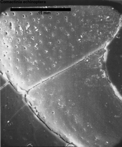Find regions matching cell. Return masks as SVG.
<instances>
[{"mask_svg":"<svg viewBox=\"0 0 122 147\" xmlns=\"http://www.w3.org/2000/svg\"><path fill=\"white\" fill-rule=\"evenodd\" d=\"M9 83L7 80L3 76L1 75V88L3 87L5 85Z\"/></svg>","mask_w":122,"mask_h":147,"instance_id":"4","label":"cell"},{"mask_svg":"<svg viewBox=\"0 0 122 147\" xmlns=\"http://www.w3.org/2000/svg\"><path fill=\"white\" fill-rule=\"evenodd\" d=\"M28 103L26 95L8 83L1 89V147L67 146Z\"/></svg>","mask_w":122,"mask_h":147,"instance_id":"2","label":"cell"},{"mask_svg":"<svg viewBox=\"0 0 122 147\" xmlns=\"http://www.w3.org/2000/svg\"><path fill=\"white\" fill-rule=\"evenodd\" d=\"M31 107L50 129L78 147L122 146L121 99L95 53L28 91Z\"/></svg>","mask_w":122,"mask_h":147,"instance_id":"1","label":"cell"},{"mask_svg":"<svg viewBox=\"0 0 122 147\" xmlns=\"http://www.w3.org/2000/svg\"><path fill=\"white\" fill-rule=\"evenodd\" d=\"M117 40L110 44L108 51L105 49L108 53L107 60L104 63L108 79L117 95L121 98V44Z\"/></svg>","mask_w":122,"mask_h":147,"instance_id":"3","label":"cell"}]
</instances>
